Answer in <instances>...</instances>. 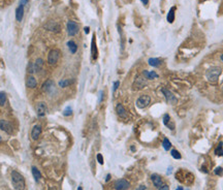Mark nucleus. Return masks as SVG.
I'll return each instance as SVG.
<instances>
[{"label": "nucleus", "mask_w": 223, "mask_h": 190, "mask_svg": "<svg viewBox=\"0 0 223 190\" xmlns=\"http://www.w3.org/2000/svg\"><path fill=\"white\" fill-rule=\"evenodd\" d=\"M162 147H163L164 150H166V151H169V149L171 148V142H169V138H164L163 142H162Z\"/></svg>", "instance_id": "c85d7f7f"}, {"label": "nucleus", "mask_w": 223, "mask_h": 190, "mask_svg": "<svg viewBox=\"0 0 223 190\" xmlns=\"http://www.w3.org/2000/svg\"><path fill=\"white\" fill-rule=\"evenodd\" d=\"M0 129L2 130V131L6 132V133L10 134L13 133V126L12 124L6 120H0Z\"/></svg>", "instance_id": "f8f14e48"}, {"label": "nucleus", "mask_w": 223, "mask_h": 190, "mask_svg": "<svg viewBox=\"0 0 223 190\" xmlns=\"http://www.w3.org/2000/svg\"><path fill=\"white\" fill-rule=\"evenodd\" d=\"M36 86H37L36 79L31 75H30L29 77H27V79H26V87L34 89V88H36Z\"/></svg>", "instance_id": "f3484780"}, {"label": "nucleus", "mask_w": 223, "mask_h": 190, "mask_svg": "<svg viewBox=\"0 0 223 190\" xmlns=\"http://www.w3.org/2000/svg\"><path fill=\"white\" fill-rule=\"evenodd\" d=\"M148 63H149V65L153 66V67H157V66L161 65L162 62H161V60L158 58H150L148 60Z\"/></svg>", "instance_id": "4be33fe9"}, {"label": "nucleus", "mask_w": 223, "mask_h": 190, "mask_svg": "<svg viewBox=\"0 0 223 190\" xmlns=\"http://www.w3.org/2000/svg\"><path fill=\"white\" fill-rule=\"evenodd\" d=\"M116 111H117V114H118V116L120 118H122V119H126V118L128 117V116H127V112H126L125 108H124V106L122 105L121 103L117 104Z\"/></svg>", "instance_id": "2eb2a0df"}, {"label": "nucleus", "mask_w": 223, "mask_h": 190, "mask_svg": "<svg viewBox=\"0 0 223 190\" xmlns=\"http://www.w3.org/2000/svg\"><path fill=\"white\" fill-rule=\"evenodd\" d=\"M119 85H120V82H119V81L115 82V84H114V88H113V92H115V91H116L117 89H118Z\"/></svg>", "instance_id": "c9c22d12"}, {"label": "nucleus", "mask_w": 223, "mask_h": 190, "mask_svg": "<svg viewBox=\"0 0 223 190\" xmlns=\"http://www.w3.org/2000/svg\"><path fill=\"white\" fill-rule=\"evenodd\" d=\"M12 182L15 190H25V179L17 170L12 172Z\"/></svg>", "instance_id": "f257e3e1"}, {"label": "nucleus", "mask_w": 223, "mask_h": 190, "mask_svg": "<svg viewBox=\"0 0 223 190\" xmlns=\"http://www.w3.org/2000/svg\"><path fill=\"white\" fill-rule=\"evenodd\" d=\"M59 59H60V51L59 50L54 49V50L50 51V53H49V55H48L49 64L54 65V64H56L58 61H59Z\"/></svg>", "instance_id": "39448f33"}, {"label": "nucleus", "mask_w": 223, "mask_h": 190, "mask_svg": "<svg viewBox=\"0 0 223 190\" xmlns=\"http://www.w3.org/2000/svg\"><path fill=\"white\" fill-rule=\"evenodd\" d=\"M147 85V79L145 77H137L135 79L134 83H133V89L134 90H139V89H143L144 87Z\"/></svg>", "instance_id": "9d476101"}, {"label": "nucleus", "mask_w": 223, "mask_h": 190, "mask_svg": "<svg viewBox=\"0 0 223 190\" xmlns=\"http://www.w3.org/2000/svg\"><path fill=\"white\" fill-rule=\"evenodd\" d=\"M28 2H29V0H20V4H21V5H23V6H24V5L27 4Z\"/></svg>", "instance_id": "e433bc0d"}, {"label": "nucleus", "mask_w": 223, "mask_h": 190, "mask_svg": "<svg viewBox=\"0 0 223 190\" xmlns=\"http://www.w3.org/2000/svg\"><path fill=\"white\" fill-rule=\"evenodd\" d=\"M36 113L38 117H45L48 113V106H47L46 102L40 101L37 103L36 105Z\"/></svg>", "instance_id": "1a4fd4ad"}, {"label": "nucleus", "mask_w": 223, "mask_h": 190, "mask_svg": "<svg viewBox=\"0 0 223 190\" xmlns=\"http://www.w3.org/2000/svg\"><path fill=\"white\" fill-rule=\"evenodd\" d=\"M176 190H184V188H183L182 186H180V187H178V188H177V189H176Z\"/></svg>", "instance_id": "c03bdc74"}, {"label": "nucleus", "mask_w": 223, "mask_h": 190, "mask_svg": "<svg viewBox=\"0 0 223 190\" xmlns=\"http://www.w3.org/2000/svg\"><path fill=\"white\" fill-rule=\"evenodd\" d=\"M151 180H152V182H153V184H154L155 187L160 188L162 185H163V181H162L161 177H160L159 175H157V174H153L152 176H151Z\"/></svg>", "instance_id": "4468645a"}, {"label": "nucleus", "mask_w": 223, "mask_h": 190, "mask_svg": "<svg viewBox=\"0 0 223 190\" xmlns=\"http://www.w3.org/2000/svg\"><path fill=\"white\" fill-rule=\"evenodd\" d=\"M221 60H222V62H223V54L221 55Z\"/></svg>", "instance_id": "de8ad7c7"}, {"label": "nucleus", "mask_w": 223, "mask_h": 190, "mask_svg": "<svg viewBox=\"0 0 223 190\" xmlns=\"http://www.w3.org/2000/svg\"><path fill=\"white\" fill-rule=\"evenodd\" d=\"M45 28L52 32H59L60 29H61L59 24H58L57 22H55V21H49L46 25H45Z\"/></svg>", "instance_id": "9b49d317"}, {"label": "nucleus", "mask_w": 223, "mask_h": 190, "mask_svg": "<svg viewBox=\"0 0 223 190\" xmlns=\"http://www.w3.org/2000/svg\"><path fill=\"white\" fill-rule=\"evenodd\" d=\"M27 71H28V73H29V75H32V73H35L34 64H33V63H31V62H30V63L28 64Z\"/></svg>", "instance_id": "2f4dec72"}, {"label": "nucleus", "mask_w": 223, "mask_h": 190, "mask_svg": "<svg viewBox=\"0 0 223 190\" xmlns=\"http://www.w3.org/2000/svg\"><path fill=\"white\" fill-rule=\"evenodd\" d=\"M171 156L174 157L175 159H181L182 158V155H181V153L178 150H176V149H174V150H171Z\"/></svg>", "instance_id": "7c9ffc66"}, {"label": "nucleus", "mask_w": 223, "mask_h": 190, "mask_svg": "<svg viewBox=\"0 0 223 190\" xmlns=\"http://www.w3.org/2000/svg\"><path fill=\"white\" fill-rule=\"evenodd\" d=\"M91 54H92V59L96 60L98 56V51H97V47H96L95 35H93V38H92V41H91Z\"/></svg>", "instance_id": "a211bd4d"}, {"label": "nucleus", "mask_w": 223, "mask_h": 190, "mask_svg": "<svg viewBox=\"0 0 223 190\" xmlns=\"http://www.w3.org/2000/svg\"><path fill=\"white\" fill-rule=\"evenodd\" d=\"M0 142H1V136H0Z\"/></svg>", "instance_id": "09e8293b"}, {"label": "nucleus", "mask_w": 223, "mask_h": 190, "mask_svg": "<svg viewBox=\"0 0 223 190\" xmlns=\"http://www.w3.org/2000/svg\"><path fill=\"white\" fill-rule=\"evenodd\" d=\"M77 190H83V188H82V187H81V186H80V187L77 188Z\"/></svg>", "instance_id": "49530a36"}, {"label": "nucleus", "mask_w": 223, "mask_h": 190, "mask_svg": "<svg viewBox=\"0 0 223 190\" xmlns=\"http://www.w3.org/2000/svg\"><path fill=\"white\" fill-rule=\"evenodd\" d=\"M102 95H103V92L101 91V92H100V96H99V102L102 100Z\"/></svg>", "instance_id": "a19ab883"}, {"label": "nucleus", "mask_w": 223, "mask_h": 190, "mask_svg": "<svg viewBox=\"0 0 223 190\" xmlns=\"http://www.w3.org/2000/svg\"><path fill=\"white\" fill-rule=\"evenodd\" d=\"M144 75L146 77V79H149V80H154L156 78H158V75L155 71H147L145 70L144 71Z\"/></svg>", "instance_id": "393cba45"}, {"label": "nucleus", "mask_w": 223, "mask_h": 190, "mask_svg": "<svg viewBox=\"0 0 223 190\" xmlns=\"http://www.w3.org/2000/svg\"><path fill=\"white\" fill-rule=\"evenodd\" d=\"M221 75L220 67H212L207 71V79L211 84H216Z\"/></svg>", "instance_id": "f03ea898"}, {"label": "nucleus", "mask_w": 223, "mask_h": 190, "mask_svg": "<svg viewBox=\"0 0 223 190\" xmlns=\"http://www.w3.org/2000/svg\"><path fill=\"white\" fill-rule=\"evenodd\" d=\"M63 115L64 116H70V115H72V110H71V108L70 106H68V108H66L65 109V111H64V113H63Z\"/></svg>", "instance_id": "473e14b6"}, {"label": "nucleus", "mask_w": 223, "mask_h": 190, "mask_svg": "<svg viewBox=\"0 0 223 190\" xmlns=\"http://www.w3.org/2000/svg\"><path fill=\"white\" fill-rule=\"evenodd\" d=\"M75 80H71V79H64V80H61L59 81V87L61 88H65V87H68L72 84Z\"/></svg>", "instance_id": "412c9836"}, {"label": "nucleus", "mask_w": 223, "mask_h": 190, "mask_svg": "<svg viewBox=\"0 0 223 190\" xmlns=\"http://www.w3.org/2000/svg\"><path fill=\"white\" fill-rule=\"evenodd\" d=\"M43 92L48 93V94H52L53 92L55 91V84L54 82L52 80H47L45 83L43 84V87H41Z\"/></svg>", "instance_id": "6e6552de"}, {"label": "nucleus", "mask_w": 223, "mask_h": 190, "mask_svg": "<svg viewBox=\"0 0 223 190\" xmlns=\"http://www.w3.org/2000/svg\"><path fill=\"white\" fill-rule=\"evenodd\" d=\"M31 172H32V175H33V178H34L35 182H39L41 178V174L39 172V170H37L36 166H32L31 168Z\"/></svg>", "instance_id": "aec40b11"}, {"label": "nucleus", "mask_w": 223, "mask_h": 190, "mask_svg": "<svg viewBox=\"0 0 223 190\" xmlns=\"http://www.w3.org/2000/svg\"><path fill=\"white\" fill-rule=\"evenodd\" d=\"M85 32H86V34L89 33V27H85Z\"/></svg>", "instance_id": "79ce46f5"}, {"label": "nucleus", "mask_w": 223, "mask_h": 190, "mask_svg": "<svg viewBox=\"0 0 223 190\" xmlns=\"http://www.w3.org/2000/svg\"><path fill=\"white\" fill-rule=\"evenodd\" d=\"M6 103V94L4 92H0V106H3Z\"/></svg>", "instance_id": "c756f323"}, {"label": "nucleus", "mask_w": 223, "mask_h": 190, "mask_svg": "<svg viewBox=\"0 0 223 190\" xmlns=\"http://www.w3.org/2000/svg\"><path fill=\"white\" fill-rule=\"evenodd\" d=\"M151 98L149 95H141L137 99V106L139 109H145L150 104Z\"/></svg>", "instance_id": "423d86ee"}, {"label": "nucleus", "mask_w": 223, "mask_h": 190, "mask_svg": "<svg viewBox=\"0 0 223 190\" xmlns=\"http://www.w3.org/2000/svg\"><path fill=\"white\" fill-rule=\"evenodd\" d=\"M51 190H56V189H51Z\"/></svg>", "instance_id": "8fccbe9b"}, {"label": "nucleus", "mask_w": 223, "mask_h": 190, "mask_svg": "<svg viewBox=\"0 0 223 190\" xmlns=\"http://www.w3.org/2000/svg\"><path fill=\"white\" fill-rule=\"evenodd\" d=\"M67 47H68V49H69V51H70L71 54H75V53H77V45L73 41H69L68 43H67Z\"/></svg>", "instance_id": "5701e85b"}, {"label": "nucleus", "mask_w": 223, "mask_h": 190, "mask_svg": "<svg viewBox=\"0 0 223 190\" xmlns=\"http://www.w3.org/2000/svg\"><path fill=\"white\" fill-rule=\"evenodd\" d=\"M159 190H169V187L167 185H162L161 187L159 188Z\"/></svg>", "instance_id": "4c0bfd02"}, {"label": "nucleus", "mask_w": 223, "mask_h": 190, "mask_svg": "<svg viewBox=\"0 0 223 190\" xmlns=\"http://www.w3.org/2000/svg\"><path fill=\"white\" fill-rule=\"evenodd\" d=\"M175 11H176V7L173 6L171 9H169V14H167L166 19H167V21H169V23H173L174 21H175Z\"/></svg>", "instance_id": "b1692460"}, {"label": "nucleus", "mask_w": 223, "mask_h": 190, "mask_svg": "<svg viewBox=\"0 0 223 190\" xmlns=\"http://www.w3.org/2000/svg\"><path fill=\"white\" fill-rule=\"evenodd\" d=\"M137 190H146V186H145V185H141Z\"/></svg>", "instance_id": "58836bf2"}, {"label": "nucleus", "mask_w": 223, "mask_h": 190, "mask_svg": "<svg viewBox=\"0 0 223 190\" xmlns=\"http://www.w3.org/2000/svg\"><path fill=\"white\" fill-rule=\"evenodd\" d=\"M24 17V6L23 5H19L16 9V19L18 22H22Z\"/></svg>", "instance_id": "6ab92c4d"}, {"label": "nucleus", "mask_w": 223, "mask_h": 190, "mask_svg": "<svg viewBox=\"0 0 223 190\" xmlns=\"http://www.w3.org/2000/svg\"><path fill=\"white\" fill-rule=\"evenodd\" d=\"M66 28H67V33H68L69 36H75L80 31V26L75 21H68Z\"/></svg>", "instance_id": "20e7f679"}, {"label": "nucleus", "mask_w": 223, "mask_h": 190, "mask_svg": "<svg viewBox=\"0 0 223 190\" xmlns=\"http://www.w3.org/2000/svg\"><path fill=\"white\" fill-rule=\"evenodd\" d=\"M171 168H169V173H167V174L169 175V174H171Z\"/></svg>", "instance_id": "a18cd8bd"}, {"label": "nucleus", "mask_w": 223, "mask_h": 190, "mask_svg": "<svg viewBox=\"0 0 223 190\" xmlns=\"http://www.w3.org/2000/svg\"><path fill=\"white\" fill-rule=\"evenodd\" d=\"M109 179H111V175H107V179H105V181L107 182V181H109Z\"/></svg>", "instance_id": "37998d69"}, {"label": "nucleus", "mask_w": 223, "mask_h": 190, "mask_svg": "<svg viewBox=\"0 0 223 190\" xmlns=\"http://www.w3.org/2000/svg\"><path fill=\"white\" fill-rule=\"evenodd\" d=\"M97 161H98V163H100V164H103V157H102V155L101 154H97Z\"/></svg>", "instance_id": "f704fd0d"}, {"label": "nucleus", "mask_w": 223, "mask_h": 190, "mask_svg": "<svg viewBox=\"0 0 223 190\" xmlns=\"http://www.w3.org/2000/svg\"><path fill=\"white\" fill-rule=\"evenodd\" d=\"M141 1L143 2L144 5H148V3H149V0H141Z\"/></svg>", "instance_id": "ea45409f"}, {"label": "nucleus", "mask_w": 223, "mask_h": 190, "mask_svg": "<svg viewBox=\"0 0 223 190\" xmlns=\"http://www.w3.org/2000/svg\"><path fill=\"white\" fill-rule=\"evenodd\" d=\"M43 66V60L40 58L36 59V62L34 63V68H35V71H38V70H41Z\"/></svg>", "instance_id": "bb28decb"}, {"label": "nucleus", "mask_w": 223, "mask_h": 190, "mask_svg": "<svg viewBox=\"0 0 223 190\" xmlns=\"http://www.w3.org/2000/svg\"><path fill=\"white\" fill-rule=\"evenodd\" d=\"M215 154L218 155V156H223V142H219L218 147L215 149Z\"/></svg>", "instance_id": "cd10ccee"}, {"label": "nucleus", "mask_w": 223, "mask_h": 190, "mask_svg": "<svg viewBox=\"0 0 223 190\" xmlns=\"http://www.w3.org/2000/svg\"><path fill=\"white\" fill-rule=\"evenodd\" d=\"M169 122H171V117H169V114H166V115H164V117H163V123H164V125H166V126L169 127L171 130H173L174 125L169 124Z\"/></svg>", "instance_id": "a878e982"}, {"label": "nucleus", "mask_w": 223, "mask_h": 190, "mask_svg": "<svg viewBox=\"0 0 223 190\" xmlns=\"http://www.w3.org/2000/svg\"><path fill=\"white\" fill-rule=\"evenodd\" d=\"M41 134V126L40 125H35L33 128H32V131H31V136L32 138L34 140H37L39 138Z\"/></svg>", "instance_id": "dca6fc26"}, {"label": "nucleus", "mask_w": 223, "mask_h": 190, "mask_svg": "<svg viewBox=\"0 0 223 190\" xmlns=\"http://www.w3.org/2000/svg\"><path fill=\"white\" fill-rule=\"evenodd\" d=\"M214 173L217 175V176H222V175H223V168H221V166H218V168H215Z\"/></svg>", "instance_id": "72a5a7b5"}, {"label": "nucleus", "mask_w": 223, "mask_h": 190, "mask_svg": "<svg viewBox=\"0 0 223 190\" xmlns=\"http://www.w3.org/2000/svg\"><path fill=\"white\" fill-rule=\"evenodd\" d=\"M179 174L182 175V177L181 176H176L177 177V180L178 181H180L181 183H185V184H190L193 182V175L190 174L189 172H186V170H179Z\"/></svg>", "instance_id": "7ed1b4c3"}, {"label": "nucleus", "mask_w": 223, "mask_h": 190, "mask_svg": "<svg viewBox=\"0 0 223 190\" xmlns=\"http://www.w3.org/2000/svg\"><path fill=\"white\" fill-rule=\"evenodd\" d=\"M114 187L116 190H128L130 187V183L126 179H119L115 182Z\"/></svg>", "instance_id": "0eeeda50"}, {"label": "nucleus", "mask_w": 223, "mask_h": 190, "mask_svg": "<svg viewBox=\"0 0 223 190\" xmlns=\"http://www.w3.org/2000/svg\"><path fill=\"white\" fill-rule=\"evenodd\" d=\"M162 93H163L164 96H165V99H166V101L167 102H169V103H171V104H174V103L177 102V98L175 97V95H174L173 93L169 90V89L163 88L162 89Z\"/></svg>", "instance_id": "ddd939ff"}]
</instances>
